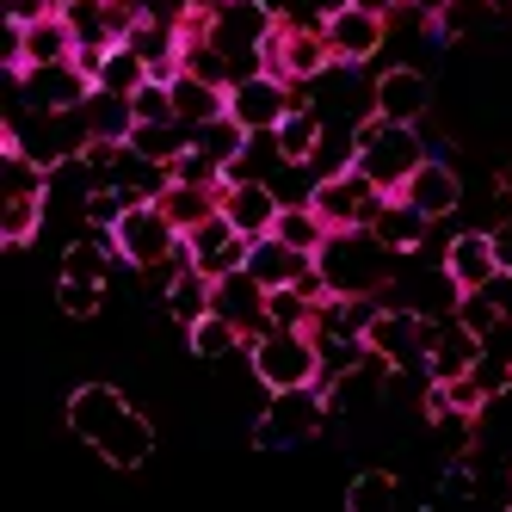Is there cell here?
Returning a JSON list of instances; mask_svg holds the SVG:
<instances>
[{"label": "cell", "mask_w": 512, "mask_h": 512, "mask_svg": "<svg viewBox=\"0 0 512 512\" xmlns=\"http://www.w3.org/2000/svg\"><path fill=\"white\" fill-rule=\"evenodd\" d=\"M247 142H253V130H247L241 118H229V112L192 130V149H198V155H210V161L223 167V173H229V167H235V161L247 155Z\"/></svg>", "instance_id": "83f0119b"}, {"label": "cell", "mask_w": 512, "mask_h": 512, "mask_svg": "<svg viewBox=\"0 0 512 512\" xmlns=\"http://www.w3.org/2000/svg\"><path fill=\"white\" fill-rule=\"evenodd\" d=\"M420 161H426V136H420V124H395V118H377V112L358 124V155H352V167L371 173L389 198L408 186V173H414Z\"/></svg>", "instance_id": "277c9868"}, {"label": "cell", "mask_w": 512, "mask_h": 512, "mask_svg": "<svg viewBox=\"0 0 512 512\" xmlns=\"http://www.w3.org/2000/svg\"><path fill=\"white\" fill-rule=\"evenodd\" d=\"M19 44H25V68L75 62V56H81V38H75V25H68V13H62V7H50V13H38V19H25Z\"/></svg>", "instance_id": "44dd1931"}, {"label": "cell", "mask_w": 512, "mask_h": 512, "mask_svg": "<svg viewBox=\"0 0 512 512\" xmlns=\"http://www.w3.org/2000/svg\"><path fill=\"white\" fill-rule=\"evenodd\" d=\"M371 112L377 118H395V124H420L432 112V81L420 75V68H383V75L371 81Z\"/></svg>", "instance_id": "2e32d148"}, {"label": "cell", "mask_w": 512, "mask_h": 512, "mask_svg": "<svg viewBox=\"0 0 512 512\" xmlns=\"http://www.w3.org/2000/svg\"><path fill=\"white\" fill-rule=\"evenodd\" d=\"M247 235L229 223V216L223 210H216V216H204V223L198 229H186V253H192V266L198 272H210V278H223V272H241L247 266Z\"/></svg>", "instance_id": "9a60e30c"}, {"label": "cell", "mask_w": 512, "mask_h": 512, "mask_svg": "<svg viewBox=\"0 0 512 512\" xmlns=\"http://www.w3.org/2000/svg\"><path fill=\"white\" fill-rule=\"evenodd\" d=\"M426 334H432L426 315L401 309V303H377L371 327H364V346L377 358H389L395 371H426Z\"/></svg>", "instance_id": "ba28073f"}, {"label": "cell", "mask_w": 512, "mask_h": 512, "mask_svg": "<svg viewBox=\"0 0 512 512\" xmlns=\"http://www.w3.org/2000/svg\"><path fill=\"white\" fill-rule=\"evenodd\" d=\"M266 297H272V290H266L260 278H253L247 266H241V272H223V278H216V315H229V321L241 327L247 340H253V334H266V327H272V315H266Z\"/></svg>", "instance_id": "d6986e66"}, {"label": "cell", "mask_w": 512, "mask_h": 512, "mask_svg": "<svg viewBox=\"0 0 512 512\" xmlns=\"http://www.w3.org/2000/svg\"><path fill=\"white\" fill-rule=\"evenodd\" d=\"M272 235L290 241L297 253H315V247L327 241V223H321V210H315V204H284V210H278V223H272Z\"/></svg>", "instance_id": "4dcf8cb0"}, {"label": "cell", "mask_w": 512, "mask_h": 512, "mask_svg": "<svg viewBox=\"0 0 512 512\" xmlns=\"http://www.w3.org/2000/svg\"><path fill=\"white\" fill-rule=\"evenodd\" d=\"M500 7L494 0H445V7L432 13V38H469V31H482Z\"/></svg>", "instance_id": "836d02e7"}, {"label": "cell", "mask_w": 512, "mask_h": 512, "mask_svg": "<svg viewBox=\"0 0 512 512\" xmlns=\"http://www.w3.org/2000/svg\"><path fill=\"white\" fill-rule=\"evenodd\" d=\"M327 420V395L321 389H272L266 414L253 420V445L260 451H297L321 432Z\"/></svg>", "instance_id": "8992f818"}, {"label": "cell", "mask_w": 512, "mask_h": 512, "mask_svg": "<svg viewBox=\"0 0 512 512\" xmlns=\"http://www.w3.org/2000/svg\"><path fill=\"white\" fill-rule=\"evenodd\" d=\"M321 38H327V50H334V62L364 68V62H371V56L389 44V13H371V7H340V13H327Z\"/></svg>", "instance_id": "4fadbf2b"}, {"label": "cell", "mask_w": 512, "mask_h": 512, "mask_svg": "<svg viewBox=\"0 0 512 512\" xmlns=\"http://www.w3.org/2000/svg\"><path fill=\"white\" fill-rule=\"evenodd\" d=\"M321 136H327V118L315 112L309 99H297V105H290V112L278 118V130H272V142H278V155H284V161H315Z\"/></svg>", "instance_id": "d4e9b609"}, {"label": "cell", "mask_w": 512, "mask_h": 512, "mask_svg": "<svg viewBox=\"0 0 512 512\" xmlns=\"http://www.w3.org/2000/svg\"><path fill=\"white\" fill-rule=\"evenodd\" d=\"M278 210H284V198L272 192V179H229V186H223V216H229L247 241L272 235Z\"/></svg>", "instance_id": "ac0fdd59"}, {"label": "cell", "mask_w": 512, "mask_h": 512, "mask_svg": "<svg viewBox=\"0 0 512 512\" xmlns=\"http://www.w3.org/2000/svg\"><path fill=\"white\" fill-rule=\"evenodd\" d=\"M167 87H173V112H179V124H192V130L229 112V87H216V81L192 75V68H179Z\"/></svg>", "instance_id": "603a6c76"}, {"label": "cell", "mask_w": 512, "mask_h": 512, "mask_svg": "<svg viewBox=\"0 0 512 512\" xmlns=\"http://www.w3.org/2000/svg\"><path fill=\"white\" fill-rule=\"evenodd\" d=\"M383 297L401 303V309H414V315H426V321H445L463 303V284L445 272V260H438V266H395Z\"/></svg>", "instance_id": "8fae6325"}, {"label": "cell", "mask_w": 512, "mask_h": 512, "mask_svg": "<svg viewBox=\"0 0 512 512\" xmlns=\"http://www.w3.org/2000/svg\"><path fill=\"white\" fill-rule=\"evenodd\" d=\"M247 371L266 395L272 389H321V346L309 327H266L247 340Z\"/></svg>", "instance_id": "3957f363"}, {"label": "cell", "mask_w": 512, "mask_h": 512, "mask_svg": "<svg viewBox=\"0 0 512 512\" xmlns=\"http://www.w3.org/2000/svg\"><path fill=\"white\" fill-rule=\"evenodd\" d=\"M475 358H482V334H475L463 315L432 321V334H426V377H432V383L469 377V371H475Z\"/></svg>", "instance_id": "5bb4252c"}, {"label": "cell", "mask_w": 512, "mask_h": 512, "mask_svg": "<svg viewBox=\"0 0 512 512\" xmlns=\"http://www.w3.org/2000/svg\"><path fill=\"white\" fill-rule=\"evenodd\" d=\"M377 241L383 247H395L401 260H408V253H420L426 247V235H432V216H420L408 198H383V210H377Z\"/></svg>", "instance_id": "cb8c5ba5"}, {"label": "cell", "mask_w": 512, "mask_h": 512, "mask_svg": "<svg viewBox=\"0 0 512 512\" xmlns=\"http://www.w3.org/2000/svg\"><path fill=\"white\" fill-rule=\"evenodd\" d=\"M68 432H75L81 445H93L99 463H112V469H142L155 457V426L142 420L124 401V389H112V383H81L68 395Z\"/></svg>", "instance_id": "6da1fadb"}, {"label": "cell", "mask_w": 512, "mask_h": 512, "mask_svg": "<svg viewBox=\"0 0 512 512\" xmlns=\"http://www.w3.org/2000/svg\"><path fill=\"white\" fill-rule=\"evenodd\" d=\"M352 7H371V13H395V7H408V0H352Z\"/></svg>", "instance_id": "f35d334b"}, {"label": "cell", "mask_w": 512, "mask_h": 512, "mask_svg": "<svg viewBox=\"0 0 512 512\" xmlns=\"http://www.w3.org/2000/svg\"><path fill=\"white\" fill-rule=\"evenodd\" d=\"M130 105H136V124H167V118H179V112H173V87L155 81V75L130 93Z\"/></svg>", "instance_id": "8d00e7d4"}, {"label": "cell", "mask_w": 512, "mask_h": 512, "mask_svg": "<svg viewBox=\"0 0 512 512\" xmlns=\"http://www.w3.org/2000/svg\"><path fill=\"white\" fill-rule=\"evenodd\" d=\"M445 272L463 284V297L469 290H488L500 278V253H494V235L488 229H463L445 241Z\"/></svg>", "instance_id": "ffe728a7"}, {"label": "cell", "mask_w": 512, "mask_h": 512, "mask_svg": "<svg viewBox=\"0 0 512 512\" xmlns=\"http://www.w3.org/2000/svg\"><path fill=\"white\" fill-rule=\"evenodd\" d=\"M260 68H266V75H278V81H290V87H309V81H321L327 68H334V50H327L321 31L272 25V38L260 50Z\"/></svg>", "instance_id": "9c48e42d"}, {"label": "cell", "mask_w": 512, "mask_h": 512, "mask_svg": "<svg viewBox=\"0 0 512 512\" xmlns=\"http://www.w3.org/2000/svg\"><path fill=\"white\" fill-rule=\"evenodd\" d=\"M13 87H19V105H31V112H81L99 81L81 62H44V68H25Z\"/></svg>", "instance_id": "30bf717a"}, {"label": "cell", "mask_w": 512, "mask_h": 512, "mask_svg": "<svg viewBox=\"0 0 512 512\" xmlns=\"http://www.w3.org/2000/svg\"><path fill=\"white\" fill-rule=\"evenodd\" d=\"M186 340H192V358H204V364H223V358H235V352H247V334L229 321V315H204V321H192L186 327Z\"/></svg>", "instance_id": "f1b7e54d"}, {"label": "cell", "mask_w": 512, "mask_h": 512, "mask_svg": "<svg viewBox=\"0 0 512 512\" xmlns=\"http://www.w3.org/2000/svg\"><path fill=\"white\" fill-rule=\"evenodd\" d=\"M401 266V253L377 241V229H327L315 247V272L327 284V297H383L389 278Z\"/></svg>", "instance_id": "7a4b0ae2"}, {"label": "cell", "mask_w": 512, "mask_h": 512, "mask_svg": "<svg viewBox=\"0 0 512 512\" xmlns=\"http://www.w3.org/2000/svg\"><path fill=\"white\" fill-rule=\"evenodd\" d=\"M81 112H87L93 142H130V136H136V105H130V93H105V87H93V99L81 105Z\"/></svg>", "instance_id": "4316f807"}, {"label": "cell", "mask_w": 512, "mask_h": 512, "mask_svg": "<svg viewBox=\"0 0 512 512\" xmlns=\"http://www.w3.org/2000/svg\"><path fill=\"white\" fill-rule=\"evenodd\" d=\"M161 210L179 223V235H186V229H198V223H204V216L223 210V186H198V179H167Z\"/></svg>", "instance_id": "484cf974"}, {"label": "cell", "mask_w": 512, "mask_h": 512, "mask_svg": "<svg viewBox=\"0 0 512 512\" xmlns=\"http://www.w3.org/2000/svg\"><path fill=\"white\" fill-rule=\"evenodd\" d=\"M488 235H494V253H500V272H512V210L500 216V223H494Z\"/></svg>", "instance_id": "74e56055"}, {"label": "cell", "mask_w": 512, "mask_h": 512, "mask_svg": "<svg viewBox=\"0 0 512 512\" xmlns=\"http://www.w3.org/2000/svg\"><path fill=\"white\" fill-rule=\"evenodd\" d=\"M315 309H321V297H309L303 284H284V290H272V297H266L272 327H315Z\"/></svg>", "instance_id": "e575fe53"}, {"label": "cell", "mask_w": 512, "mask_h": 512, "mask_svg": "<svg viewBox=\"0 0 512 512\" xmlns=\"http://www.w3.org/2000/svg\"><path fill=\"white\" fill-rule=\"evenodd\" d=\"M56 309L75 315V321L99 315V309H105V284H99V278H56Z\"/></svg>", "instance_id": "d590c367"}, {"label": "cell", "mask_w": 512, "mask_h": 512, "mask_svg": "<svg viewBox=\"0 0 512 512\" xmlns=\"http://www.w3.org/2000/svg\"><path fill=\"white\" fill-rule=\"evenodd\" d=\"M112 247L118 260L136 266V272H161L179 260V247H186V235H179V223L161 210V198H136L118 223H112Z\"/></svg>", "instance_id": "5b68a950"}, {"label": "cell", "mask_w": 512, "mask_h": 512, "mask_svg": "<svg viewBox=\"0 0 512 512\" xmlns=\"http://www.w3.org/2000/svg\"><path fill=\"white\" fill-rule=\"evenodd\" d=\"M44 216H50V192H7V204H0V241L25 247L44 229Z\"/></svg>", "instance_id": "f546056e"}, {"label": "cell", "mask_w": 512, "mask_h": 512, "mask_svg": "<svg viewBox=\"0 0 512 512\" xmlns=\"http://www.w3.org/2000/svg\"><path fill=\"white\" fill-rule=\"evenodd\" d=\"M395 500H401V482L389 469H364L346 482V512H389Z\"/></svg>", "instance_id": "1f68e13d"}, {"label": "cell", "mask_w": 512, "mask_h": 512, "mask_svg": "<svg viewBox=\"0 0 512 512\" xmlns=\"http://www.w3.org/2000/svg\"><path fill=\"white\" fill-rule=\"evenodd\" d=\"M395 198H408L420 216H457V204H463V179H457V167L445 161V155H426L414 173H408V186H401Z\"/></svg>", "instance_id": "e0dca14e"}, {"label": "cell", "mask_w": 512, "mask_h": 512, "mask_svg": "<svg viewBox=\"0 0 512 512\" xmlns=\"http://www.w3.org/2000/svg\"><path fill=\"white\" fill-rule=\"evenodd\" d=\"M105 93H136L142 81H149V62H142L130 44H112V50H105L99 56V75H93Z\"/></svg>", "instance_id": "d6a6232c"}, {"label": "cell", "mask_w": 512, "mask_h": 512, "mask_svg": "<svg viewBox=\"0 0 512 512\" xmlns=\"http://www.w3.org/2000/svg\"><path fill=\"white\" fill-rule=\"evenodd\" d=\"M315 266V253H297L290 241H278V235H260L247 247V272L260 278L266 290H284V284H303V272Z\"/></svg>", "instance_id": "7402d4cb"}, {"label": "cell", "mask_w": 512, "mask_h": 512, "mask_svg": "<svg viewBox=\"0 0 512 512\" xmlns=\"http://www.w3.org/2000/svg\"><path fill=\"white\" fill-rule=\"evenodd\" d=\"M290 105H297V87L278 81V75H266V68H253V75H241L229 87V118H241L253 136L278 130V118L290 112Z\"/></svg>", "instance_id": "7c38bea8"}, {"label": "cell", "mask_w": 512, "mask_h": 512, "mask_svg": "<svg viewBox=\"0 0 512 512\" xmlns=\"http://www.w3.org/2000/svg\"><path fill=\"white\" fill-rule=\"evenodd\" d=\"M383 186L371 173H358V167H340V173H321L315 179V192L309 204L321 210V223L327 229H371L377 223V210H383Z\"/></svg>", "instance_id": "52a82bcc"}, {"label": "cell", "mask_w": 512, "mask_h": 512, "mask_svg": "<svg viewBox=\"0 0 512 512\" xmlns=\"http://www.w3.org/2000/svg\"><path fill=\"white\" fill-rule=\"evenodd\" d=\"M506 482H512V463H506Z\"/></svg>", "instance_id": "60d3db41"}, {"label": "cell", "mask_w": 512, "mask_h": 512, "mask_svg": "<svg viewBox=\"0 0 512 512\" xmlns=\"http://www.w3.org/2000/svg\"><path fill=\"white\" fill-rule=\"evenodd\" d=\"M192 7H204V13H216V7H223V0H192Z\"/></svg>", "instance_id": "ab89813d"}]
</instances>
